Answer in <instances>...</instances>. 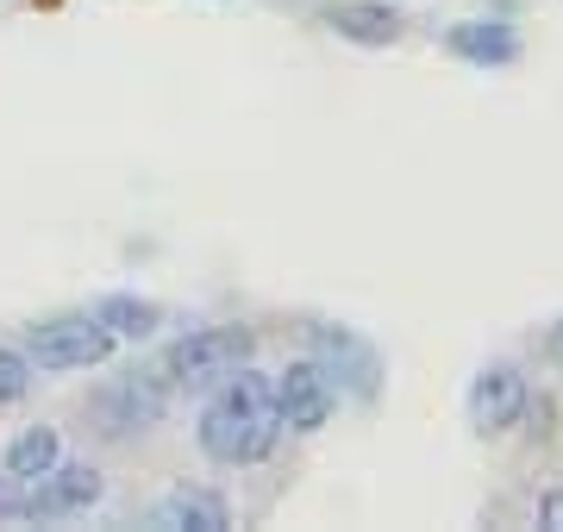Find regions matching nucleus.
Returning <instances> with one entry per match:
<instances>
[{
  "instance_id": "1",
  "label": "nucleus",
  "mask_w": 563,
  "mask_h": 532,
  "mask_svg": "<svg viewBox=\"0 0 563 532\" xmlns=\"http://www.w3.org/2000/svg\"><path fill=\"white\" fill-rule=\"evenodd\" d=\"M276 439H282L276 383L257 376L251 364H239L201 413V451L213 464H257V457L276 451Z\"/></svg>"
},
{
  "instance_id": "2",
  "label": "nucleus",
  "mask_w": 563,
  "mask_h": 532,
  "mask_svg": "<svg viewBox=\"0 0 563 532\" xmlns=\"http://www.w3.org/2000/svg\"><path fill=\"white\" fill-rule=\"evenodd\" d=\"M251 332L244 326H201L188 332V339H176V345L163 351V376L176 383V389H213V383H225L239 364H251Z\"/></svg>"
},
{
  "instance_id": "3",
  "label": "nucleus",
  "mask_w": 563,
  "mask_h": 532,
  "mask_svg": "<svg viewBox=\"0 0 563 532\" xmlns=\"http://www.w3.org/2000/svg\"><path fill=\"white\" fill-rule=\"evenodd\" d=\"M101 470H88V464H51L44 476H32V489L13 495L7 513L13 520H63V513H81L101 501Z\"/></svg>"
},
{
  "instance_id": "4",
  "label": "nucleus",
  "mask_w": 563,
  "mask_h": 532,
  "mask_svg": "<svg viewBox=\"0 0 563 532\" xmlns=\"http://www.w3.org/2000/svg\"><path fill=\"white\" fill-rule=\"evenodd\" d=\"M25 351L38 369H88L113 351V332L101 320H51V326L25 332Z\"/></svg>"
},
{
  "instance_id": "5",
  "label": "nucleus",
  "mask_w": 563,
  "mask_h": 532,
  "mask_svg": "<svg viewBox=\"0 0 563 532\" xmlns=\"http://www.w3.org/2000/svg\"><path fill=\"white\" fill-rule=\"evenodd\" d=\"M307 351H313V364H320L325 376H339L357 401H369V395L383 389V357L363 345L351 326H313L307 332Z\"/></svg>"
},
{
  "instance_id": "6",
  "label": "nucleus",
  "mask_w": 563,
  "mask_h": 532,
  "mask_svg": "<svg viewBox=\"0 0 563 532\" xmlns=\"http://www.w3.org/2000/svg\"><path fill=\"white\" fill-rule=\"evenodd\" d=\"M163 408H169V383H163V376H144V369H125V376H113V383L95 395V413H101L107 432L157 426Z\"/></svg>"
},
{
  "instance_id": "7",
  "label": "nucleus",
  "mask_w": 563,
  "mask_h": 532,
  "mask_svg": "<svg viewBox=\"0 0 563 532\" xmlns=\"http://www.w3.org/2000/svg\"><path fill=\"white\" fill-rule=\"evenodd\" d=\"M276 413L288 432H320L332 420V383H325V369L307 357V364H288L276 376Z\"/></svg>"
},
{
  "instance_id": "8",
  "label": "nucleus",
  "mask_w": 563,
  "mask_h": 532,
  "mask_svg": "<svg viewBox=\"0 0 563 532\" xmlns=\"http://www.w3.org/2000/svg\"><path fill=\"white\" fill-rule=\"evenodd\" d=\"M520 413H526V376L514 364H488L470 389V420L483 432H507L520 426Z\"/></svg>"
},
{
  "instance_id": "9",
  "label": "nucleus",
  "mask_w": 563,
  "mask_h": 532,
  "mask_svg": "<svg viewBox=\"0 0 563 532\" xmlns=\"http://www.w3.org/2000/svg\"><path fill=\"white\" fill-rule=\"evenodd\" d=\"M151 520H157V527H169V532H225V527H232L225 501H220V495H207V489H176V495H163Z\"/></svg>"
},
{
  "instance_id": "10",
  "label": "nucleus",
  "mask_w": 563,
  "mask_h": 532,
  "mask_svg": "<svg viewBox=\"0 0 563 532\" xmlns=\"http://www.w3.org/2000/svg\"><path fill=\"white\" fill-rule=\"evenodd\" d=\"M325 20H332V32L351 38V44H395V38H401L395 7H376V0H339Z\"/></svg>"
},
{
  "instance_id": "11",
  "label": "nucleus",
  "mask_w": 563,
  "mask_h": 532,
  "mask_svg": "<svg viewBox=\"0 0 563 532\" xmlns=\"http://www.w3.org/2000/svg\"><path fill=\"white\" fill-rule=\"evenodd\" d=\"M451 51L470 63H514L520 57V38L501 20H470V25H451Z\"/></svg>"
},
{
  "instance_id": "12",
  "label": "nucleus",
  "mask_w": 563,
  "mask_h": 532,
  "mask_svg": "<svg viewBox=\"0 0 563 532\" xmlns=\"http://www.w3.org/2000/svg\"><path fill=\"white\" fill-rule=\"evenodd\" d=\"M57 457H63L57 432H51V426H32V432H20V439L7 445V476H13V483H32V476H44Z\"/></svg>"
},
{
  "instance_id": "13",
  "label": "nucleus",
  "mask_w": 563,
  "mask_h": 532,
  "mask_svg": "<svg viewBox=\"0 0 563 532\" xmlns=\"http://www.w3.org/2000/svg\"><path fill=\"white\" fill-rule=\"evenodd\" d=\"M95 320H101L113 339H151L157 332V301H139V295H107L101 308H95Z\"/></svg>"
},
{
  "instance_id": "14",
  "label": "nucleus",
  "mask_w": 563,
  "mask_h": 532,
  "mask_svg": "<svg viewBox=\"0 0 563 532\" xmlns=\"http://www.w3.org/2000/svg\"><path fill=\"white\" fill-rule=\"evenodd\" d=\"M25 389H32V357H20V351H0V401H20Z\"/></svg>"
},
{
  "instance_id": "15",
  "label": "nucleus",
  "mask_w": 563,
  "mask_h": 532,
  "mask_svg": "<svg viewBox=\"0 0 563 532\" xmlns=\"http://www.w3.org/2000/svg\"><path fill=\"white\" fill-rule=\"evenodd\" d=\"M539 527H551V532H563V489H551V495H539Z\"/></svg>"
},
{
  "instance_id": "16",
  "label": "nucleus",
  "mask_w": 563,
  "mask_h": 532,
  "mask_svg": "<svg viewBox=\"0 0 563 532\" xmlns=\"http://www.w3.org/2000/svg\"><path fill=\"white\" fill-rule=\"evenodd\" d=\"M7 501H13V495H7V483H0V513H7Z\"/></svg>"
},
{
  "instance_id": "17",
  "label": "nucleus",
  "mask_w": 563,
  "mask_h": 532,
  "mask_svg": "<svg viewBox=\"0 0 563 532\" xmlns=\"http://www.w3.org/2000/svg\"><path fill=\"white\" fill-rule=\"evenodd\" d=\"M551 351H558V357H563V332H558V339H551Z\"/></svg>"
}]
</instances>
